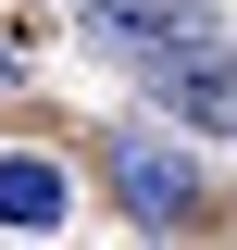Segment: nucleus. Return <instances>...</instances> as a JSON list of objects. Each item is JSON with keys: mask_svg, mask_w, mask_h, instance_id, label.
Returning <instances> with one entry per match:
<instances>
[{"mask_svg": "<svg viewBox=\"0 0 237 250\" xmlns=\"http://www.w3.org/2000/svg\"><path fill=\"white\" fill-rule=\"evenodd\" d=\"M100 188H113V213L138 225V238H187L200 200H212V175L175 138H150V125H113V138H100Z\"/></svg>", "mask_w": 237, "mask_h": 250, "instance_id": "f257e3e1", "label": "nucleus"}, {"mask_svg": "<svg viewBox=\"0 0 237 250\" xmlns=\"http://www.w3.org/2000/svg\"><path fill=\"white\" fill-rule=\"evenodd\" d=\"M125 75H138V100H150V113L237 138V38H225V25H212V38H162V50H138Z\"/></svg>", "mask_w": 237, "mask_h": 250, "instance_id": "f03ea898", "label": "nucleus"}, {"mask_svg": "<svg viewBox=\"0 0 237 250\" xmlns=\"http://www.w3.org/2000/svg\"><path fill=\"white\" fill-rule=\"evenodd\" d=\"M75 38L100 62H138L162 38H212V0H75Z\"/></svg>", "mask_w": 237, "mask_h": 250, "instance_id": "7ed1b4c3", "label": "nucleus"}, {"mask_svg": "<svg viewBox=\"0 0 237 250\" xmlns=\"http://www.w3.org/2000/svg\"><path fill=\"white\" fill-rule=\"evenodd\" d=\"M62 213H75V175L50 150H0V225L13 238H62Z\"/></svg>", "mask_w": 237, "mask_h": 250, "instance_id": "20e7f679", "label": "nucleus"}, {"mask_svg": "<svg viewBox=\"0 0 237 250\" xmlns=\"http://www.w3.org/2000/svg\"><path fill=\"white\" fill-rule=\"evenodd\" d=\"M13 75H25V50H13V38H0V88H13Z\"/></svg>", "mask_w": 237, "mask_h": 250, "instance_id": "39448f33", "label": "nucleus"}]
</instances>
